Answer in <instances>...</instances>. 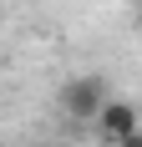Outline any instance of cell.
<instances>
[{
    "mask_svg": "<svg viewBox=\"0 0 142 147\" xmlns=\"http://www.w3.org/2000/svg\"><path fill=\"white\" fill-rule=\"evenodd\" d=\"M107 81L101 76H71L66 86H61V112L66 117H76V122H97V112L107 107Z\"/></svg>",
    "mask_w": 142,
    "mask_h": 147,
    "instance_id": "1",
    "label": "cell"
},
{
    "mask_svg": "<svg viewBox=\"0 0 142 147\" xmlns=\"http://www.w3.org/2000/svg\"><path fill=\"white\" fill-rule=\"evenodd\" d=\"M137 127H142V112H137L132 102H122V96H107V107L97 112V132L107 137L112 147L122 142V137H132Z\"/></svg>",
    "mask_w": 142,
    "mask_h": 147,
    "instance_id": "2",
    "label": "cell"
},
{
    "mask_svg": "<svg viewBox=\"0 0 142 147\" xmlns=\"http://www.w3.org/2000/svg\"><path fill=\"white\" fill-rule=\"evenodd\" d=\"M117 147H142V127H137V132H132V137H122V142H117Z\"/></svg>",
    "mask_w": 142,
    "mask_h": 147,
    "instance_id": "3",
    "label": "cell"
},
{
    "mask_svg": "<svg viewBox=\"0 0 142 147\" xmlns=\"http://www.w3.org/2000/svg\"><path fill=\"white\" fill-rule=\"evenodd\" d=\"M137 20H142V0H137Z\"/></svg>",
    "mask_w": 142,
    "mask_h": 147,
    "instance_id": "4",
    "label": "cell"
}]
</instances>
